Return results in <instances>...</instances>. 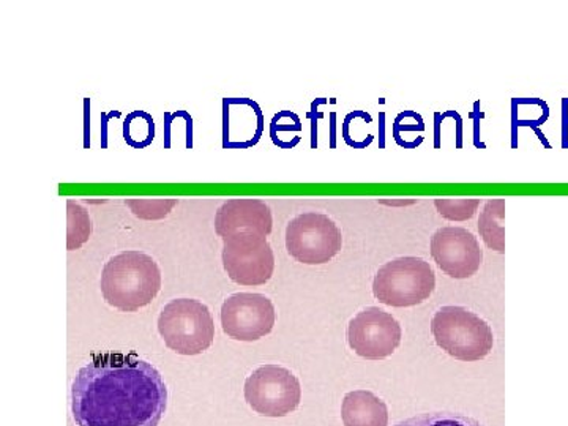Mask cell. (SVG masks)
<instances>
[{
  "label": "cell",
  "mask_w": 568,
  "mask_h": 426,
  "mask_svg": "<svg viewBox=\"0 0 568 426\" xmlns=\"http://www.w3.org/2000/svg\"><path fill=\"white\" fill-rule=\"evenodd\" d=\"M166 406L162 375L136 354L92 355L71 387V410L80 426H159Z\"/></svg>",
  "instance_id": "6da1fadb"
},
{
  "label": "cell",
  "mask_w": 568,
  "mask_h": 426,
  "mask_svg": "<svg viewBox=\"0 0 568 426\" xmlns=\"http://www.w3.org/2000/svg\"><path fill=\"white\" fill-rule=\"evenodd\" d=\"M102 294L112 308L134 313L151 304L162 290V271L149 254L130 250L115 254L102 272Z\"/></svg>",
  "instance_id": "7a4b0ae2"
},
{
  "label": "cell",
  "mask_w": 568,
  "mask_h": 426,
  "mask_svg": "<svg viewBox=\"0 0 568 426\" xmlns=\"http://www.w3.org/2000/svg\"><path fill=\"white\" fill-rule=\"evenodd\" d=\"M436 345L462 362H478L488 357L495 336L487 321L463 306H443L432 321Z\"/></svg>",
  "instance_id": "3957f363"
},
{
  "label": "cell",
  "mask_w": 568,
  "mask_h": 426,
  "mask_svg": "<svg viewBox=\"0 0 568 426\" xmlns=\"http://www.w3.org/2000/svg\"><path fill=\"white\" fill-rule=\"evenodd\" d=\"M435 290V271L422 257H396L379 267L373 280V294L379 304L394 308L424 304Z\"/></svg>",
  "instance_id": "277c9868"
},
{
  "label": "cell",
  "mask_w": 568,
  "mask_h": 426,
  "mask_svg": "<svg viewBox=\"0 0 568 426\" xmlns=\"http://www.w3.org/2000/svg\"><path fill=\"white\" fill-rule=\"evenodd\" d=\"M164 345L181 355H200L212 346L215 324L211 310L194 298H175L159 316Z\"/></svg>",
  "instance_id": "5b68a950"
},
{
  "label": "cell",
  "mask_w": 568,
  "mask_h": 426,
  "mask_svg": "<svg viewBox=\"0 0 568 426\" xmlns=\"http://www.w3.org/2000/svg\"><path fill=\"white\" fill-rule=\"evenodd\" d=\"M343 235L331 216L305 212L291 220L286 227V250L297 263H331L342 252Z\"/></svg>",
  "instance_id": "8992f818"
},
{
  "label": "cell",
  "mask_w": 568,
  "mask_h": 426,
  "mask_svg": "<svg viewBox=\"0 0 568 426\" xmlns=\"http://www.w3.org/2000/svg\"><path fill=\"white\" fill-rule=\"evenodd\" d=\"M245 399L264 417H286L301 405L297 376L278 365H264L245 381Z\"/></svg>",
  "instance_id": "52a82bcc"
},
{
  "label": "cell",
  "mask_w": 568,
  "mask_h": 426,
  "mask_svg": "<svg viewBox=\"0 0 568 426\" xmlns=\"http://www.w3.org/2000/svg\"><path fill=\"white\" fill-rule=\"evenodd\" d=\"M224 271L241 286H263L275 271V254L267 235L241 233L223 239Z\"/></svg>",
  "instance_id": "ba28073f"
},
{
  "label": "cell",
  "mask_w": 568,
  "mask_h": 426,
  "mask_svg": "<svg viewBox=\"0 0 568 426\" xmlns=\"http://www.w3.org/2000/svg\"><path fill=\"white\" fill-rule=\"evenodd\" d=\"M402 325L390 313L369 306L347 325V343L358 357L384 361L402 345Z\"/></svg>",
  "instance_id": "9c48e42d"
},
{
  "label": "cell",
  "mask_w": 568,
  "mask_h": 426,
  "mask_svg": "<svg viewBox=\"0 0 568 426\" xmlns=\"http://www.w3.org/2000/svg\"><path fill=\"white\" fill-rule=\"evenodd\" d=\"M224 334L237 342H257L274 331L275 306L263 294L239 293L230 295L222 306Z\"/></svg>",
  "instance_id": "30bf717a"
},
{
  "label": "cell",
  "mask_w": 568,
  "mask_h": 426,
  "mask_svg": "<svg viewBox=\"0 0 568 426\" xmlns=\"http://www.w3.org/2000/svg\"><path fill=\"white\" fill-rule=\"evenodd\" d=\"M429 250L437 267L455 280L470 278L484 263V250L476 235L465 227H440L433 234Z\"/></svg>",
  "instance_id": "8fae6325"
},
{
  "label": "cell",
  "mask_w": 568,
  "mask_h": 426,
  "mask_svg": "<svg viewBox=\"0 0 568 426\" xmlns=\"http://www.w3.org/2000/svg\"><path fill=\"white\" fill-rule=\"evenodd\" d=\"M274 216L271 207L254 197H233L220 205L215 231L222 239L241 233L271 235Z\"/></svg>",
  "instance_id": "7c38bea8"
},
{
  "label": "cell",
  "mask_w": 568,
  "mask_h": 426,
  "mask_svg": "<svg viewBox=\"0 0 568 426\" xmlns=\"http://www.w3.org/2000/svg\"><path fill=\"white\" fill-rule=\"evenodd\" d=\"M342 418L345 426H388V409L373 392L354 390L343 399Z\"/></svg>",
  "instance_id": "4fadbf2b"
},
{
  "label": "cell",
  "mask_w": 568,
  "mask_h": 426,
  "mask_svg": "<svg viewBox=\"0 0 568 426\" xmlns=\"http://www.w3.org/2000/svg\"><path fill=\"white\" fill-rule=\"evenodd\" d=\"M506 200L496 197L487 201L478 216V233L489 250L506 253Z\"/></svg>",
  "instance_id": "5bb4252c"
},
{
  "label": "cell",
  "mask_w": 568,
  "mask_h": 426,
  "mask_svg": "<svg viewBox=\"0 0 568 426\" xmlns=\"http://www.w3.org/2000/svg\"><path fill=\"white\" fill-rule=\"evenodd\" d=\"M92 220L88 209L77 201H67V248H81L91 239Z\"/></svg>",
  "instance_id": "9a60e30c"
},
{
  "label": "cell",
  "mask_w": 568,
  "mask_h": 426,
  "mask_svg": "<svg viewBox=\"0 0 568 426\" xmlns=\"http://www.w3.org/2000/svg\"><path fill=\"white\" fill-rule=\"evenodd\" d=\"M179 200L175 197H130L125 200L126 207L140 220H163L173 212Z\"/></svg>",
  "instance_id": "2e32d148"
},
{
  "label": "cell",
  "mask_w": 568,
  "mask_h": 426,
  "mask_svg": "<svg viewBox=\"0 0 568 426\" xmlns=\"http://www.w3.org/2000/svg\"><path fill=\"white\" fill-rule=\"evenodd\" d=\"M480 203V197H436L435 207L444 220L462 223L474 219Z\"/></svg>",
  "instance_id": "e0dca14e"
},
{
  "label": "cell",
  "mask_w": 568,
  "mask_h": 426,
  "mask_svg": "<svg viewBox=\"0 0 568 426\" xmlns=\"http://www.w3.org/2000/svg\"><path fill=\"white\" fill-rule=\"evenodd\" d=\"M395 426H484L476 418L455 413H426Z\"/></svg>",
  "instance_id": "ac0fdd59"
},
{
  "label": "cell",
  "mask_w": 568,
  "mask_h": 426,
  "mask_svg": "<svg viewBox=\"0 0 568 426\" xmlns=\"http://www.w3.org/2000/svg\"><path fill=\"white\" fill-rule=\"evenodd\" d=\"M469 118L474 119V145L477 149H487V144L478 140L480 138V119L485 118L484 112H480V102L474 103V112H470Z\"/></svg>",
  "instance_id": "d6986e66"
},
{
  "label": "cell",
  "mask_w": 568,
  "mask_h": 426,
  "mask_svg": "<svg viewBox=\"0 0 568 426\" xmlns=\"http://www.w3.org/2000/svg\"><path fill=\"white\" fill-rule=\"evenodd\" d=\"M424 132V119L416 123H407V125H403V123L395 122L394 123V138L399 136L403 132Z\"/></svg>",
  "instance_id": "ffe728a7"
},
{
  "label": "cell",
  "mask_w": 568,
  "mask_h": 426,
  "mask_svg": "<svg viewBox=\"0 0 568 426\" xmlns=\"http://www.w3.org/2000/svg\"><path fill=\"white\" fill-rule=\"evenodd\" d=\"M447 118L457 119V149L463 148V119L457 111H446L443 114V121Z\"/></svg>",
  "instance_id": "44dd1931"
},
{
  "label": "cell",
  "mask_w": 568,
  "mask_h": 426,
  "mask_svg": "<svg viewBox=\"0 0 568 426\" xmlns=\"http://www.w3.org/2000/svg\"><path fill=\"white\" fill-rule=\"evenodd\" d=\"M440 123H443V114L435 112V148L440 149Z\"/></svg>",
  "instance_id": "7402d4cb"
},
{
  "label": "cell",
  "mask_w": 568,
  "mask_h": 426,
  "mask_svg": "<svg viewBox=\"0 0 568 426\" xmlns=\"http://www.w3.org/2000/svg\"><path fill=\"white\" fill-rule=\"evenodd\" d=\"M384 119H386V114L381 112V148H384Z\"/></svg>",
  "instance_id": "603a6c76"
}]
</instances>
